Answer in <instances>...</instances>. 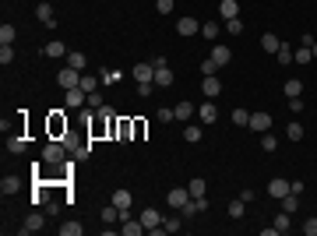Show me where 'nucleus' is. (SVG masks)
Instances as JSON below:
<instances>
[{
  "label": "nucleus",
  "instance_id": "nucleus-1",
  "mask_svg": "<svg viewBox=\"0 0 317 236\" xmlns=\"http://www.w3.org/2000/svg\"><path fill=\"white\" fill-rule=\"evenodd\" d=\"M64 152H67V145H60V141H46V148H42V162H50V166H60V162H64Z\"/></svg>",
  "mask_w": 317,
  "mask_h": 236
},
{
  "label": "nucleus",
  "instance_id": "nucleus-2",
  "mask_svg": "<svg viewBox=\"0 0 317 236\" xmlns=\"http://www.w3.org/2000/svg\"><path fill=\"white\" fill-rule=\"evenodd\" d=\"M56 85L64 88V92H67V88H78V85H81V71H74V67L67 64V67L56 74Z\"/></svg>",
  "mask_w": 317,
  "mask_h": 236
},
{
  "label": "nucleus",
  "instance_id": "nucleus-3",
  "mask_svg": "<svg viewBox=\"0 0 317 236\" xmlns=\"http://www.w3.org/2000/svg\"><path fill=\"white\" fill-rule=\"evenodd\" d=\"M187 201H190V190H187V187H173L169 194H166V204H169V208H176V212L184 208Z\"/></svg>",
  "mask_w": 317,
  "mask_h": 236
},
{
  "label": "nucleus",
  "instance_id": "nucleus-4",
  "mask_svg": "<svg viewBox=\"0 0 317 236\" xmlns=\"http://www.w3.org/2000/svg\"><path fill=\"white\" fill-rule=\"evenodd\" d=\"M131 74H134V81H138V85H141V81H152V85H155V64H152V60H148V64L141 60V64H134Z\"/></svg>",
  "mask_w": 317,
  "mask_h": 236
},
{
  "label": "nucleus",
  "instance_id": "nucleus-5",
  "mask_svg": "<svg viewBox=\"0 0 317 236\" xmlns=\"http://www.w3.org/2000/svg\"><path fill=\"white\" fill-rule=\"evenodd\" d=\"M64 102H67L71 109H78V106H85V102H88V92H85V88H67V92H64Z\"/></svg>",
  "mask_w": 317,
  "mask_h": 236
},
{
  "label": "nucleus",
  "instance_id": "nucleus-6",
  "mask_svg": "<svg viewBox=\"0 0 317 236\" xmlns=\"http://www.w3.org/2000/svg\"><path fill=\"white\" fill-rule=\"evenodd\" d=\"M36 18L46 25V28H56V18H53V4H50V0H42V4L36 7Z\"/></svg>",
  "mask_w": 317,
  "mask_h": 236
},
{
  "label": "nucleus",
  "instance_id": "nucleus-7",
  "mask_svg": "<svg viewBox=\"0 0 317 236\" xmlns=\"http://www.w3.org/2000/svg\"><path fill=\"white\" fill-rule=\"evenodd\" d=\"M250 130H258V134H264V130H271V116L268 113H250Z\"/></svg>",
  "mask_w": 317,
  "mask_h": 236
},
{
  "label": "nucleus",
  "instance_id": "nucleus-8",
  "mask_svg": "<svg viewBox=\"0 0 317 236\" xmlns=\"http://www.w3.org/2000/svg\"><path fill=\"white\" fill-rule=\"evenodd\" d=\"M141 226H145V233L159 229V226H162V215H159L155 208H145V212H141Z\"/></svg>",
  "mask_w": 317,
  "mask_h": 236
},
{
  "label": "nucleus",
  "instance_id": "nucleus-9",
  "mask_svg": "<svg viewBox=\"0 0 317 236\" xmlns=\"http://www.w3.org/2000/svg\"><path fill=\"white\" fill-rule=\"evenodd\" d=\"M176 32H180V36H198V32H201V25H198V18H190V14H187V18H180V21H176Z\"/></svg>",
  "mask_w": 317,
  "mask_h": 236
},
{
  "label": "nucleus",
  "instance_id": "nucleus-10",
  "mask_svg": "<svg viewBox=\"0 0 317 236\" xmlns=\"http://www.w3.org/2000/svg\"><path fill=\"white\" fill-rule=\"evenodd\" d=\"M113 138H120V141H131V138H134V120L120 116V120H116V134H113Z\"/></svg>",
  "mask_w": 317,
  "mask_h": 236
},
{
  "label": "nucleus",
  "instance_id": "nucleus-11",
  "mask_svg": "<svg viewBox=\"0 0 317 236\" xmlns=\"http://www.w3.org/2000/svg\"><path fill=\"white\" fill-rule=\"evenodd\" d=\"M268 194L282 201L285 194H289V180H282V176H275V180H271V183H268Z\"/></svg>",
  "mask_w": 317,
  "mask_h": 236
},
{
  "label": "nucleus",
  "instance_id": "nucleus-12",
  "mask_svg": "<svg viewBox=\"0 0 317 236\" xmlns=\"http://www.w3.org/2000/svg\"><path fill=\"white\" fill-rule=\"evenodd\" d=\"M198 116H201V124H215V120H219V109H215V102L208 99L205 106L198 109Z\"/></svg>",
  "mask_w": 317,
  "mask_h": 236
},
{
  "label": "nucleus",
  "instance_id": "nucleus-13",
  "mask_svg": "<svg viewBox=\"0 0 317 236\" xmlns=\"http://www.w3.org/2000/svg\"><path fill=\"white\" fill-rule=\"evenodd\" d=\"M155 85H159V88H169V85H173V71H169V64L155 67Z\"/></svg>",
  "mask_w": 317,
  "mask_h": 236
},
{
  "label": "nucleus",
  "instance_id": "nucleus-14",
  "mask_svg": "<svg viewBox=\"0 0 317 236\" xmlns=\"http://www.w3.org/2000/svg\"><path fill=\"white\" fill-rule=\"evenodd\" d=\"M201 88H205V95H208V99H215V95L222 92V81H219L215 74H208V78L201 81Z\"/></svg>",
  "mask_w": 317,
  "mask_h": 236
},
{
  "label": "nucleus",
  "instance_id": "nucleus-15",
  "mask_svg": "<svg viewBox=\"0 0 317 236\" xmlns=\"http://www.w3.org/2000/svg\"><path fill=\"white\" fill-rule=\"evenodd\" d=\"M219 14H222L225 21H229V18H240V4H236V0H222V4H219Z\"/></svg>",
  "mask_w": 317,
  "mask_h": 236
},
{
  "label": "nucleus",
  "instance_id": "nucleus-16",
  "mask_svg": "<svg viewBox=\"0 0 317 236\" xmlns=\"http://www.w3.org/2000/svg\"><path fill=\"white\" fill-rule=\"evenodd\" d=\"M211 60H215L219 67H225V64L233 60V53H229V46H215V50H211Z\"/></svg>",
  "mask_w": 317,
  "mask_h": 236
},
{
  "label": "nucleus",
  "instance_id": "nucleus-17",
  "mask_svg": "<svg viewBox=\"0 0 317 236\" xmlns=\"http://www.w3.org/2000/svg\"><path fill=\"white\" fill-rule=\"evenodd\" d=\"M64 130H67V120H64L60 113H53V116H50V134H53V138H60Z\"/></svg>",
  "mask_w": 317,
  "mask_h": 236
},
{
  "label": "nucleus",
  "instance_id": "nucleus-18",
  "mask_svg": "<svg viewBox=\"0 0 317 236\" xmlns=\"http://www.w3.org/2000/svg\"><path fill=\"white\" fill-rule=\"evenodd\" d=\"M279 46H282L279 36H271V32H264V36H261V50H264V53H279Z\"/></svg>",
  "mask_w": 317,
  "mask_h": 236
},
{
  "label": "nucleus",
  "instance_id": "nucleus-19",
  "mask_svg": "<svg viewBox=\"0 0 317 236\" xmlns=\"http://www.w3.org/2000/svg\"><path fill=\"white\" fill-rule=\"evenodd\" d=\"M39 229H42V215H39V212H32V215L25 218V226H21V233H39Z\"/></svg>",
  "mask_w": 317,
  "mask_h": 236
},
{
  "label": "nucleus",
  "instance_id": "nucleus-20",
  "mask_svg": "<svg viewBox=\"0 0 317 236\" xmlns=\"http://www.w3.org/2000/svg\"><path fill=\"white\" fill-rule=\"evenodd\" d=\"M120 233H124V236H141L145 226H141V218H138V222H134V218H127V222L120 226Z\"/></svg>",
  "mask_w": 317,
  "mask_h": 236
},
{
  "label": "nucleus",
  "instance_id": "nucleus-21",
  "mask_svg": "<svg viewBox=\"0 0 317 236\" xmlns=\"http://www.w3.org/2000/svg\"><path fill=\"white\" fill-rule=\"evenodd\" d=\"M282 92H285V99H296L299 92H303V81H296V78H289V81L282 85Z\"/></svg>",
  "mask_w": 317,
  "mask_h": 236
},
{
  "label": "nucleus",
  "instance_id": "nucleus-22",
  "mask_svg": "<svg viewBox=\"0 0 317 236\" xmlns=\"http://www.w3.org/2000/svg\"><path fill=\"white\" fill-rule=\"evenodd\" d=\"M131 201H134V194H131V190H124V187L113 194V204H116V208H131Z\"/></svg>",
  "mask_w": 317,
  "mask_h": 236
},
{
  "label": "nucleus",
  "instance_id": "nucleus-23",
  "mask_svg": "<svg viewBox=\"0 0 317 236\" xmlns=\"http://www.w3.org/2000/svg\"><path fill=\"white\" fill-rule=\"evenodd\" d=\"M67 64H71L74 71H81V74H85V67H88V56H85V53H67Z\"/></svg>",
  "mask_w": 317,
  "mask_h": 236
},
{
  "label": "nucleus",
  "instance_id": "nucleus-24",
  "mask_svg": "<svg viewBox=\"0 0 317 236\" xmlns=\"http://www.w3.org/2000/svg\"><path fill=\"white\" fill-rule=\"evenodd\" d=\"M18 187H21L18 176H4V180H0V190H4V194H18Z\"/></svg>",
  "mask_w": 317,
  "mask_h": 236
},
{
  "label": "nucleus",
  "instance_id": "nucleus-25",
  "mask_svg": "<svg viewBox=\"0 0 317 236\" xmlns=\"http://www.w3.org/2000/svg\"><path fill=\"white\" fill-rule=\"evenodd\" d=\"M194 113H198V109H194L190 102H176V120H190Z\"/></svg>",
  "mask_w": 317,
  "mask_h": 236
},
{
  "label": "nucleus",
  "instance_id": "nucleus-26",
  "mask_svg": "<svg viewBox=\"0 0 317 236\" xmlns=\"http://www.w3.org/2000/svg\"><path fill=\"white\" fill-rule=\"evenodd\" d=\"M187 190H190V198H205V180H201V176H194V180L187 183Z\"/></svg>",
  "mask_w": 317,
  "mask_h": 236
},
{
  "label": "nucleus",
  "instance_id": "nucleus-27",
  "mask_svg": "<svg viewBox=\"0 0 317 236\" xmlns=\"http://www.w3.org/2000/svg\"><path fill=\"white\" fill-rule=\"evenodd\" d=\"M42 53H46V56H67V53H64V42H60V39L46 42V50H42Z\"/></svg>",
  "mask_w": 317,
  "mask_h": 236
},
{
  "label": "nucleus",
  "instance_id": "nucleus-28",
  "mask_svg": "<svg viewBox=\"0 0 317 236\" xmlns=\"http://www.w3.org/2000/svg\"><path fill=\"white\" fill-rule=\"evenodd\" d=\"M243 212H247V201H229V218H243Z\"/></svg>",
  "mask_w": 317,
  "mask_h": 236
},
{
  "label": "nucleus",
  "instance_id": "nucleus-29",
  "mask_svg": "<svg viewBox=\"0 0 317 236\" xmlns=\"http://www.w3.org/2000/svg\"><path fill=\"white\" fill-rule=\"evenodd\" d=\"M81 233H85L81 222H67V226H60V236H81Z\"/></svg>",
  "mask_w": 317,
  "mask_h": 236
},
{
  "label": "nucleus",
  "instance_id": "nucleus-30",
  "mask_svg": "<svg viewBox=\"0 0 317 236\" xmlns=\"http://www.w3.org/2000/svg\"><path fill=\"white\" fill-rule=\"evenodd\" d=\"M14 42V25H0V46H11Z\"/></svg>",
  "mask_w": 317,
  "mask_h": 236
},
{
  "label": "nucleus",
  "instance_id": "nucleus-31",
  "mask_svg": "<svg viewBox=\"0 0 317 236\" xmlns=\"http://www.w3.org/2000/svg\"><path fill=\"white\" fill-rule=\"evenodd\" d=\"M293 53H296V50H289V42H282L279 53H275V60H279V64H289V60H293Z\"/></svg>",
  "mask_w": 317,
  "mask_h": 236
},
{
  "label": "nucleus",
  "instance_id": "nucleus-32",
  "mask_svg": "<svg viewBox=\"0 0 317 236\" xmlns=\"http://www.w3.org/2000/svg\"><path fill=\"white\" fill-rule=\"evenodd\" d=\"M293 60H296V64H310V60H314V53H310V46H299V50L293 53Z\"/></svg>",
  "mask_w": 317,
  "mask_h": 236
},
{
  "label": "nucleus",
  "instance_id": "nucleus-33",
  "mask_svg": "<svg viewBox=\"0 0 317 236\" xmlns=\"http://www.w3.org/2000/svg\"><path fill=\"white\" fill-rule=\"evenodd\" d=\"M106 106V99H102V92L95 88V92H88V109H102Z\"/></svg>",
  "mask_w": 317,
  "mask_h": 236
},
{
  "label": "nucleus",
  "instance_id": "nucleus-34",
  "mask_svg": "<svg viewBox=\"0 0 317 236\" xmlns=\"http://www.w3.org/2000/svg\"><path fill=\"white\" fill-rule=\"evenodd\" d=\"M261 148H264V152H275V148H279V138L264 130V134H261Z\"/></svg>",
  "mask_w": 317,
  "mask_h": 236
},
{
  "label": "nucleus",
  "instance_id": "nucleus-35",
  "mask_svg": "<svg viewBox=\"0 0 317 236\" xmlns=\"http://www.w3.org/2000/svg\"><path fill=\"white\" fill-rule=\"evenodd\" d=\"M296 208H299V198H293V190H289V194L282 198V212H289V215H293Z\"/></svg>",
  "mask_w": 317,
  "mask_h": 236
},
{
  "label": "nucleus",
  "instance_id": "nucleus-36",
  "mask_svg": "<svg viewBox=\"0 0 317 236\" xmlns=\"http://www.w3.org/2000/svg\"><path fill=\"white\" fill-rule=\"evenodd\" d=\"M25 145H28V141H25L21 134H11V138H7V148H11V152H25Z\"/></svg>",
  "mask_w": 317,
  "mask_h": 236
},
{
  "label": "nucleus",
  "instance_id": "nucleus-37",
  "mask_svg": "<svg viewBox=\"0 0 317 236\" xmlns=\"http://www.w3.org/2000/svg\"><path fill=\"white\" fill-rule=\"evenodd\" d=\"M116 218H120V208H116V204H106V208H102V222H116Z\"/></svg>",
  "mask_w": 317,
  "mask_h": 236
},
{
  "label": "nucleus",
  "instance_id": "nucleus-38",
  "mask_svg": "<svg viewBox=\"0 0 317 236\" xmlns=\"http://www.w3.org/2000/svg\"><path fill=\"white\" fill-rule=\"evenodd\" d=\"M201 36H205V39H219V25H215V21H205V25H201Z\"/></svg>",
  "mask_w": 317,
  "mask_h": 236
},
{
  "label": "nucleus",
  "instance_id": "nucleus-39",
  "mask_svg": "<svg viewBox=\"0 0 317 236\" xmlns=\"http://www.w3.org/2000/svg\"><path fill=\"white\" fill-rule=\"evenodd\" d=\"M233 124H236V127H247V124H250V113H247V109H233Z\"/></svg>",
  "mask_w": 317,
  "mask_h": 236
},
{
  "label": "nucleus",
  "instance_id": "nucleus-40",
  "mask_svg": "<svg viewBox=\"0 0 317 236\" xmlns=\"http://www.w3.org/2000/svg\"><path fill=\"white\" fill-rule=\"evenodd\" d=\"M78 88H85V92H95L99 88V78H92V74H81V85Z\"/></svg>",
  "mask_w": 317,
  "mask_h": 236
},
{
  "label": "nucleus",
  "instance_id": "nucleus-41",
  "mask_svg": "<svg viewBox=\"0 0 317 236\" xmlns=\"http://www.w3.org/2000/svg\"><path fill=\"white\" fill-rule=\"evenodd\" d=\"M225 32H229V36H240V32H243V21H240V18H229V21H225Z\"/></svg>",
  "mask_w": 317,
  "mask_h": 236
},
{
  "label": "nucleus",
  "instance_id": "nucleus-42",
  "mask_svg": "<svg viewBox=\"0 0 317 236\" xmlns=\"http://www.w3.org/2000/svg\"><path fill=\"white\" fill-rule=\"evenodd\" d=\"M285 134H289V141H299V138H303V124H289Z\"/></svg>",
  "mask_w": 317,
  "mask_h": 236
},
{
  "label": "nucleus",
  "instance_id": "nucleus-43",
  "mask_svg": "<svg viewBox=\"0 0 317 236\" xmlns=\"http://www.w3.org/2000/svg\"><path fill=\"white\" fill-rule=\"evenodd\" d=\"M159 120H162V124H173V120H176V109H173V106H162V109H159Z\"/></svg>",
  "mask_w": 317,
  "mask_h": 236
},
{
  "label": "nucleus",
  "instance_id": "nucleus-44",
  "mask_svg": "<svg viewBox=\"0 0 317 236\" xmlns=\"http://www.w3.org/2000/svg\"><path fill=\"white\" fill-rule=\"evenodd\" d=\"M184 141H201V127H198V124H190V127L184 130Z\"/></svg>",
  "mask_w": 317,
  "mask_h": 236
},
{
  "label": "nucleus",
  "instance_id": "nucleus-45",
  "mask_svg": "<svg viewBox=\"0 0 317 236\" xmlns=\"http://www.w3.org/2000/svg\"><path fill=\"white\" fill-rule=\"evenodd\" d=\"M275 229H279V233H289V212L275 215Z\"/></svg>",
  "mask_w": 317,
  "mask_h": 236
},
{
  "label": "nucleus",
  "instance_id": "nucleus-46",
  "mask_svg": "<svg viewBox=\"0 0 317 236\" xmlns=\"http://www.w3.org/2000/svg\"><path fill=\"white\" fill-rule=\"evenodd\" d=\"M11 60H14V46H0V64L7 67Z\"/></svg>",
  "mask_w": 317,
  "mask_h": 236
},
{
  "label": "nucleus",
  "instance_id": "nucleus-47",
  "mask_svg": "<svg viewBox=\"0 0 317 236\" xmlns=\"http://www.w3.org/2000/svg\"><path fill=\"white\" fill-rule=\"evenodd\" d=\"M215 71H219V64H215V60H211V56H208V60L201 64V78H208V74H215Z\"/></svg>",
  "mask_w": 317,
  "mask_h": 236
},
{
  "label": "nucleus",
  "instance_id": "nucleus-48",
  "mask_svg": "<svg viewBox=\"0 0 317 236\" xmlns=\"http://www.w3.org/2000/svg\"><path fill=\"white\" fill-rule=\"evenodd\" d=\"M180 229V218H162V233H176Z\"/></svg>",
  "mask_w": 317,
  "mask_h": 236
},
{
  "label": "nucleus",
  "instance_id": "nucleus-49",
  "mask_svg": "<svg viewBox=\"0 0 317 236\" xmlns=\"http://www.w3.org/2000/svg\"><path fill=\"white\" fill-rule=\"evenodd\" d=\"M303 233H307V236H317V215H314V218H307V222H303Z\"/></svg>",
  "mask_w": 317,
  "mask_h": 236
},
{
  "label": "nucleus",
  "instance_id": "nucleus-50",
  "mask_svg": "<svg viewBox=\"0 0 317 236\" xmlns=\"http://www.w3.org/2000/svg\"><path fill=\"white\" fill-rule=\"evenodd\" d=\"M155 11L159 14H169L173 11V0H155Z\"/></svg>",
  "mask_w": 317,
  "mask_h": 236
},
{
  "label": "nucleus",
  "instance_id": "nucleus-51",
  "mask_svg": "<svg viewBox=\"0 0 317 236\" xmlns=\"http://www.w3.org/2000/svg\"><path fill=\"white\" fill-rule=\"evenodd\" d=\"M152 88H155L152 81H141V85H138V95H141V99H148V95H152Z\"/></svg>",
  "mask_w": 317,
  "mask_h": 236
},
{
  "label": "nucleus",
  "instance_id": "nucleus-52",
  "mask_svg": "<svg viewBox=\"0 0 317 236\" xmlns=\"http://www.w3.org/2000/svg\"><path fill=\"white\" fill-rule=\"evenodd\" d=\"M289 109H293V113H303V99H299V95L289 99Z\"/></svg>",
  "mask_w": 317,
  "mask_h": 236
},
{
  "label": "nucleus",
  "instance_id": "nucleus-53",
  "mask_svg": "<svg viewBox=\"0 0 317 236\" xmlns=\"http://www.w3.org/2000/svg\"><path fill=\"white\" fill-rule=\"evenodd\" d=\"M254 198H258V194H254V190H250V187H247V190H240V201H247V204H250Z\"/></svg>",
  "mask_w": 317,
  "mask_h": 236
},
{
  "label": "nucleus",
  "instance_id": "nucleus-54",
  "mask_svg": "<svg viewBox=\"0 0 317 236\" xmlns=\"http://www.w3.org/2000/svg\"><path fill=\"white\" fill-rule=\"evenodd\" d=\"M310 53H314V56H317V42H314V46H310Z\"/></svg>",
  "mask_w": 317,
  "mask_h": 236
}]
</instances>
